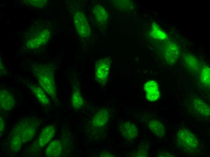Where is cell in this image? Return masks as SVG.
<instances>
[{
	"mask_svg": "<svg viewBox=\"0 0 210 157\" xmlns=\"http://www.w3.org/2000/svg\"><path fill=\"white\" fill-rule=\"evenodd\" d=\"M149 129L157 136L161 138L165 136V129L163 124L156 120H151L148 123Z\"/></svg>",
	"mask_w": 210,
	"mask_h": 157,
	"instance_id": "obj_14",
	"label": "cell"
},
{
	"mask_svg": "<svg viewBox=\"0 0 210 157\" xmlns=\"http://www.w3.org/2000/svg\"><path fill=\"white\" fill-rule=\"evenodd\" d=\"M62 152V146L60 141L54 140L51 142L46 149L45 153L47 157L59 156Z\"/></svg>",
	"mask_w": 210,
	"mask_h": 157,
	"instance_id": "obj_12",
	"label": "cell"
},
{
	"mask_svg": "<svg viewBox=\"0 0 210 157\" xmlns=\"http://www.w3.org/2000/svg\"><path fill=\"white\" fill-rule=\"evenodd\" d=\"M10 144L11 150L14 152H17L20 150L24 143L18 136L12 133Z\"/></svg>",
	"mask_w": 210,
	"mask_h": 157,
	"instance_id": "obj_18",
	"label": "cell"
},
{
	"mask_svg": "<svg viewBox=\"0 0 210 157\" xmlns=\"http://www.w3.org/2000/svg\"><path fill=\"white\" fill-rule=\"evenodd\" d=\"M36 37H33L27 42V47L30 49H36L47 43L50 36L49 31L47 30L37 32Z\"/></svg>",
	"mask_w": 210,
	"mask_h": 157,
	"instance_id": "obj_7",
	"label": "cell"
},
{
	"mask_svg": "<svg viewBox=\"0 0 210 157\" xmlns=\"http://www.w3.org/2000/svg\"><path fill=\"white\" fill-rule=\"evenodd\" d=\"M15 104V99L12 94L7 89H1L0 91L1 109L5 111H9L14 107Z\"/></svg>",
	"mask_w": 210,
	"mask_h": 157,
	"instance_id": "obj_6",
	"label": "cell"
},
{
	"mask_svg": "<svg viewBox=\"0 0 210 157\" xmlns=\"http://www.w3.org/2000/svg\"><path fill=\"white\" fill-rule=\"evenodd\" d=\"M28 87L40 102L44 105L49 104L48 98L40 87L33 83L29 84Z\"/></svg>",
	"mask_w": 210,
	"mask_h": 157,
	"instance_id": "obj_11",
	"label": "cell"
},
{
	"mask_svg": "<svg viewBox=\"0 0 210 157\" xmlns=\"http://www.w3.org/2000/svg\"><path fill=\"white\" fill-rule=\"evenodd\" d=\"M40 122L36 117H27L23 119L14 126L12 133L17 135L24 144L34 136Z\"/></svg>",
	"mask_w": 210,
	"mask_h": 157,
	"instance_id": "obj_3",
	"label": "cell"
},
{
	"mask_svg": "<svg viewBox=\"0 0 210 157\" xmlns=\"http://www.w3.org/2000/svg\"><path fill=\"white\" fill-rule=\"evenodd\" d=\"M56 132L55 127L52 125H48L42 130L39 136L38 143L41 148L45 146L52 138Z\"/></svg>",
	"mask_w": 210,
	"mask_h": 157,
	"instance_id": "obj_9",
	"label": "cell"
},
{
	"mask_svg": "<svg viewBox=\"0 0 210 157\" xmlns=\"http://www.w3.org/2000/svg\"><path fill=\"white\" fill-rule=\"evenodd\" d=\"M109 59H101L97 63L95 70V76L97 80L103 83L107 80L109 72L110 62Z\"/></svg>",
	"mask_w": 210,
	"mask_h": 157,
	"instance_id": "obj_5",
	"label": "cell"
},
{
	"mask_svg": "<svg viewBox=\"0 0 210 157\" xmlns=\"http://www.w3.org/2000/svg\"><path fill=\"white\" fill-rule=\"evenodd\" d=\"M120 133L125 139L132 140L138 135V130L135 125L128 121L122 122L120 127Z\"/></svg>",
	"mask_w": 210,
	"mask_h": 157,
	"instance_id": "obj_8",
	"label": "cell"
},
{
	"mask_svg": "<svg viewBox=\"0 0 210 157\" xmlns=\"http://www.w3.org/2000/svg\"><path fill=\"white\" fill-rule=\"evenodd\" d=\"M176 140L179 149L187 155L196 156L203 153L202 141L191 131L180 129L176 133Z\"/></svg>",
	"mask_w": 210,
	"mask_h": 157,
	"instance_id": "obj_1",
	"label": "cell"
},
{
	"mask_svg": "<svg viewBox=\"0 0 210 157\" xmlns=\"http://www.w3.org/2000/svg\"><path fill=\"white\" fill-rule=\"evenodd\" d=\"M146 97L148 100L154 101L158 100L160 97L158 85L154 81H150L144 85Z\"/></svg>",
	"mask_w": 210,
	"mask_h": 157,
	"instance_id": "obj_10",
	"label": "cell"
},
{
	"mask_svg": "<svg viewBox=\"0 0 210 157\" xmlns=\"http://www.w3.org/2000/svg\"><path fill=\"white\" fill-rule=\"evenodd\" d=\"M35 74L38 83L42 88L52 98L56 97L54 70L49 64H40L36 67Z\"/></svg>",
	"mask_w": 210,
	"mask_h": 157,
	"instance_id": "obj_2",
	"label": "cell"
},
{
	"mask_svg": "<svg viewBox=\"0 0 210 157\" xmlns=\"http://www.w3.org/2000/svg\"><path fill=\"white\" fill-rule=\"evenodd\" d=\"M0 131L1 133L4 131L5 128V122L1 117H0Z\"/></svg>",
	"mask_w": 210,
	"mask_h": 157,
	"instance_id": "obj_21",
	"label": "cell"
},
{
	"mask_svg": "<svg viewBox=\"0 0 210 157\" xmlns=\"http://www.w3.org/2000/svg\"><path fill=\"white\" fill-rule=\"evenodd\" d=\"M93 12L96 18L99 23L102 24L106 23L108 19V15L106 10L102 6L100 5L95 6Z\"/></svg>",
	"mask_w": 210,
	"mask_h": 157,
	"instance_id": "obj_16",
	"label": "cell"
},
{
	"mask_svg": "<svg viewBox=\"0 0 210 157\" xmlns=\"http://www.w3.org/2000/svg\"><path fill=\"white\" fill-rule=\"evenodd\" d=\"M46 0H36L34 1L35 3H30V4L34 5L35 6L43 7L46 4Z\"/></svg>",
	"mask_w": 210,
	"mask_h": 157,
	"instance_id": "obj_20",
	"label": "cell"
},
{
	"mask_svg": "<svg viewBox=\"0 0 210 157\" xmlns=\"http://www.w3.org/2000/svg\"><path fill=\"white\" fill-rule=\"evenodd\" d=\"M202 82L207 86H210V68L208 67H205L202 70L200 76Z\"/></svg>",
	"mask_w": 210,
	"mask_h": 157,
	"instance_id": "obj_19",
	"label": "cell"
},
{
	"mask_svg": "<svg viewBox=\"0 0 210 157\" xmlns=\"http://www.w3.org/2000/svg\"><path fill=\"white\" fill-rule=\"evenodd\" d=\"M109 114L106 110H102L98 112L93 117L92 125L94 127H101L105 125L107 122Z\"/></svg>",
	"mask_w": 210,
	"mask_h": 157,
	"instance_id": "obj_13",
	"label": "cell"
},
{
	"mask_svg": "<svg viewBox=\"0 0 210 157\" xmlns=\"http://www.w3.org/2000/svg\"><path fill=\"white\" fill-rule=\"evenodd\" d=\"M75 26L79 35L83 38H86L89 35L90 27L84 14L77 11L74 16Z\"/></svg>",
	"mask_w": 210,
	"mask_h": 157,
	"instance_id": "obj_4",
	"label": "cell"
},
{
	"mask_svg": "<svg viewBox=\"0 0 210 157\" xmlns=\"http://www.w3.org/2000/svg\"><path fill=\"white\" fill-rule=\"evenodd\" d=\"M72 107L76 108H80L83 105V100L79 89L77 87L73 88L71 96Z\"/></svg>",
	"mask_w": 210,
	"mask_h": 157,
	"instance_id": "obj_17",
	"label": "cell"
},
{
	"mask_svg": "<svg viewBox=\"0 0 210 157\" xmlns=\"http://www.w3.org/2000/svg\"><path fill=\"white\" fill-rule=\"evenodd\" d=\"M165 57L167 61L170 63L175 62L178 59L179 50L175 44H171L168 46L165 52Z\"/></svg>",
	"mask_w": 210,
	"mask_h": 157,
	"instance_id": "obj_15",
	"label": "cell"
}]
</instances>
